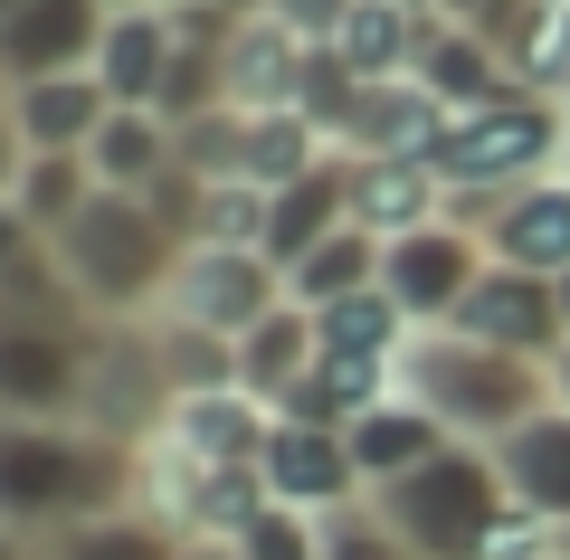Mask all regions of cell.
Masks as SVG:
<instances>
[{
	"label": "cell",
	"mask_w": 570,
	"mask_h": 560,
	"mask_svg": "<svg viewBox=\"0 0 570 560\" xmlns=\"http://www.w3.org/2000/svg\"><path fill=\"white\" fill-rule=\"evenodd\" d=\"M400 390L448 428V438L504 446L523 419H542V409H551V361L494 352V342L456 333V323H428V333L400 352Z\"/></svg>",
	"instance_id": "1"
},
{
	"label": "cell",
	"mask_w": 570,
	"mask_h": 560,
	"mask_svg": "<svg viewBox=\"0 0 570 560\" xmlns=\"http://www.w3.org/2000/svg\"><path fill=\"white\" fill-rule=\"evenodd\" d=\"M181 247H190V238H181V228H171L153 200L96 190V200H86V219L58 238V266H67V285L86 295V314L124 323V314H163Z\"/></svg>",
	"instance_id": "2"
},
{
	"label": "cell",
	"mask_w": 570,
	"mask_h": 560,
	"mask_svg": "<svg viewBox=\"0 0 570 560\" xmlns=\"http://www.w3.org/2000/svg\"><path fill=\"white\" fill-rule=\"evenodd\" d=\"M371 513H381L419 560H485L494 532H504V513H513V494H504L494 446L448 438L428 465H409L400 484H381V494H371Z\"/></svg>",
	"instance_id": "3"
},
{
	"label": "cell",
	"mask_w": 570,
	"mask_h": 560,
	"mask_svg": "<svg viewBox=\"0 0 570 560\" xmlns=\"http://www.w3.org/2000/svg\"><path fill=\"white\" fill-rule=\"evenodd\" d=\"M570 171V105L551 96H504V105H475V115L448 124V153H438V180H448V209H475L513 180H542Z\"/></svg>",
	"instance_id": "4"
},
{
	"label": "cell",
	"mask_w": 570,
	"mask_h": 560,
	"mask_svg": "<svg viewBox=\"0 0 570 560\" xmlns=\"http://www.w3.org/2000/svg\"><path fill=\"white\" fill-rule=\"evenodd\" d=\"M276 304H285V266L266 257V247H181L163 323H190V333H209V342L238 352Z\"/></svg>",
	"instance_id": "5"
},
{
	"label": "cell",
	"mask_w": 570,
	"mask_h": 560,
	"mask_svg": "<svg viewBox=\"0 0 570 560\" xmlns=\"http://www.w3.org/2000/svg\"><path fill=\"white\" fill-rule=\"evenodd\" d=\"M485 276V238H475L456 209H438L428 228H409V238H381V295L400 304L409 323H448L456 304H466V285Z\"/></svg>",
	"instance_id": "6"
},
{
	"label": "cell",
	"mask_w": 570,
	"mask_h": 560,
	"mask_svg": "<svg viewBox=\"0 0 570 560\" xmlns=\"http://www.w3.org/2000/svg\"><path fill=\"white\" fill-rule=\"evenodd\" d=\"M142 503H153L181 541H238L247 522L266 513V475L257 465H190V456H171V446H153Z\"/></svg>",
	"instance_id": "7"
},
{
	"label": "cell",
	"mask_w": 570,
	"mask_h": 560,
	"mask_svg": "<svg viewBox=\"0 0 570 560\" xmlns=\"http://www.w3.org/2000/svg\"><path fill=\"white\" fill-rule=\"evenodd\" d=\"M456 219L485 238L494 266H523V276H570V171L513 180V190H494V200L456 209Z\"/></svg>",
	"instance_id": "8"
},
{
	"label": "cell",
	"mask_w": 570,
	"mask_h": 560,
	"mask_svg": "<svg viewBox=\"0 0 570 560\" xmlns=\"http://www.w3.org/2000/svg\"><path fill=\"white\" fill-rule=\"evenodd\" d=\"M257 475H266V503H295V513H352V503H371V484H362V465H352V438L343 428H295V419H276L266 428V456H257Z\"/></svg>",
	"instance_id": "9"
},
{
	"label": "cell",
	"mask_w": 570,
	"mask_h": 560,
	"mask_svg": "<svg viewBox=\"0 0 570 560\" xmlns=\"http://www.w3.org/2000/svg\"><path fill=\"white\" fill-rule=\"evenodd\" d=\"M456 333H475V342H494V352H523V361H551L561 352V285L551 276H523V266H494L485 257V276L466 285V304H456Z\"/></svg>",
	"instance_id": "10"
},
{
	"label": "cell",
	"mask_w": 570,
	"mask_h": 560,
	"mask_svg": "<svg viewBox=\"0 0 570 560\" xmlns=\"http://www.w3.org/2000/svg\"><path fill=\"white\" fill-rule=\"evenodd\" d=\"M105 20H115L105 0H20V10L0 20V67H10V86H29V77H86Z\"/></svg>",
	"instance_id": "11"
},
{
	"label": "cell",
	"mask_w": 570,
	"mask_h": 560,
	"mask_svg": "<svg viewBox=\"0 0 570 560\" xmlns=\"http://www.w3.org/2000/svg\"><path fill=\"white\" fill-rule=\"evenodd\" d=\"M266 428H276V409L228 381V390H181V400L163 409V428H153V446H171V456H190V465H257Z\"/></svg>",
	"instance_id": "12"
},
{
	"label": "cell",
	"mask_w": 570,
	"mask_h": 560,
	"mask_svg": "<svg viewBox=\"0 0 570 560\" xmlns=\"http://www.w3.org/2000/svg\"><path fill=\"white\" fill-rule=\"evenodd\" d=\"M409 77H419L438 105H456V115L523 96V77H513L504 48H494L485 29H466V20H438V10H428V29H419V58H409Z\"/></svg>",
	"instance_id": "13"
},
{
	"label": "cell",
	"mask_w": 570,
	"mask_h": 560,
	"mask_svg": "<svg viewBox=\"0 0 570 560\" xmlns=\"http://www.w3.org/2000/svg\"><path fill=\"white\" fill-rule=\"evenodd\" d=\"M171 58H181V20H171V0H163V10H115L105 39H96V86L115 105H163Z\"/></svg>",
	"instance_id": "14"
},
{
	"label": "cell",
	"mask_w": 570,
	"mask_h": 560,
	"mask_svg": "<svg viewBox=\"0 0 570 560\" xmlns=\"http://www.w3.org/2000/svg\"><path fill=\"white\" fill-rule=\"evenodd\" d=\"M86 161H96L105 190H124V200H153V190L181 171V134H171L153 105H115V115L96 124V143H86Z\"/></svg>",
	"instance_id": "15"
},
{
	"label": "cell",
	"mask_w": 570,
	"mask_h": 560,
	"mask_svg": "<svg viewBox=\"0 0 570 560\" xmlns=\"http://www.w3.org/2000/svg\"><path fill=\"white\" fill-rule=\"evenodd\" d=\"M343 219H352V153H324L305 180L266 190V257H276V266H295L305 247H324Z\"/></svg>",
	"instance_id": "16"
},
{
	"label": "cell",
	"mask_w": 570,
	"mask_h": 560,
	"mask_svg": "<svg viewBox=\"0 0 570 560\" xmlns=\"http://www.w3.org/2000/svg\"><path fill=\"white\" fill-rule=\"evenodd\" d=\"M305 58L314 48L295 39V29L247 20V29H228V48H219V86H228L238 115H276V105H295V86H305Z\"/></svg>",
	"instance_id": "17"
},
{
	"label": "cell",
	"mask_w": 570,
	"mask_h": 560,
	"mask_svg": "<svg viewBox=\"0 0 570 560\" xmlns=\"http://www.w3.org/2000/svg\"><path fill=\"white\" fill-rule=\"evenodd\" d=\"M494 465H504V494L523 503V513L542 522H570V409L551 400L542 419H523L504 446H494Z\"/></svg>",
	"instance_id": "18"
},
{
	"label": "cell",
	"mask_w": 570,
	"mask_h": 560,
	"mask_svg": "<svg viewBox=\"0 0 570 560\" xmlns=\"http://www.w3.org/2000/svg\"><path fill=\"white\" fill-rule=\"evenodd\" d=\"M105 115H115V96L96 86V67H86V77H29V86H10V124H20L29 153H86Z\"/></svg>",
	"instance_id": "19"
},
{
	"label": "cell",
	"mask_w": 570,
	"mask_h": 560,
	"mask_svg": "<svg viewBox=\"0 0 570 560\" xmlns=\"http://www.w3.org/2000/svg\"><path fill=\"white\" fill-rule=\"evenodd\" d=\"M343 438H352V465H362V484L381 494V484H400L409 465H428V456H438V446H448V428L428 419V409L409 400V390H390V400H381V409H362V419H352Z\"/></svg>",
	"instance_id": "20"
},
{
	"label": "cell",
	"mask_w": 570,
	"mask_h": 560,
	"mask_svg": "<svg viewBox=\"0 0 570 560\" xmlns=\"http://www.w3.org/2000/svg\"><path fill=\"white\" fill-rule=\"evenodd\" d=\"M448 209V180L428 171V161H371L352 153V219L371 228V238H409V228H428Z\"/></svg>",
	"instance_id": "21"
},
{
	"label": "cell",
	"mask_w": 570,
	"mask_h": 560,
	"mask_svg": "<svg viewBox=\"0 0 570 560\" xmlns=\"http://www.w3.org/2000/svg\"><path fill=\"white\" fill-rule=\"evenodd\" d=\"M419 29H428V10H409V0H352L333 58H343L362 86H390V77H409V58H419Z\"/></svg>",
	"instance_id": "22"
},
{
	"label": "cell",
	"mask_w": 570,
	"mask_h": 560,
	"mask_svg": "<svg viewBox=\"0 0 570 560\" xmlns=\"http://www.w3.org/2000/svg\"><path fill=\"white\" fill-rule=\"evenodd\" d=\"M305 314H314V342L343 352V361H390V371H400V352L419 342V323H409L381 285H362V295H343V304H305Z\"/></svg>",
	"instance_id": "23"
},
{
	"label": "cell",
	"mask_w": 570,
	"mask_h": 560,
	"mask_svg": "<svg viewBox=\"0 0 570 560\" xmlns=\"http://www.w3.org/2000/svg\"><path fill=\"white\" fill-rule=\"evenodd\" d=\"M39 560H181V532H171L153 503H134V513H96V522L48 532Z\"/></svg>",
	"instance_id": "24"
},
{
	"label": "cell",
	"mask_w": 570,
	"mask_h": 560,
	"mask_svg": "<svg viewBox=\"0 0 570 560\" xmlns=\"http://www.w3.org/2000/svg\"><path fill=\"white\" fill-rule=\"evenodd\" d=\"M314 352H324V342H314V314H305L295 295H285L276 314H266L257 333L238 342V390H247V400H266V409H276L285 390H295V371H305Z\"/></svg>",
	"instance_id": "25"
},
{
	"label": "cell",
	"mask_w": 570,
	"mask_h": 560,
	"mask_svg": "<svg viewBox=\"0 0 570 560\" xmlns=\"http://www.w3.org/2000/svg\"><path fill=\"white\" fill-rule=\"evenodd\" d=\"M96 190H105V180H96V161H86V153H29V171H20V190H10V200H20V219L58 247L67 228L86 219V200H96Z\"/></svg>",
	"instance_id": "26"
},
{
	"label": "cell",
	"mask_w": 570,
	"mask_h": 560,
	"mask_svg": "<svg viewBox=\"0 0 570 560\" xmlns=\"http://www.w3.org/2000/svg\"><path fill=\"white\" fill-rule=\"evenodd\" d=\"M362 285H381V238H371L362 219H343L324 247H305V257L285 266V295L295 304H343V295H362Z\"/></svg>",
	"instance_id": "27"
},
{
	"label": "cell",
	"mask_w": 570,
	"mask_h": 560,
	"mask_svg": "<svg viewBox=\"0 0 570 560\" xmlns=\"http://www.w3.org/2000/svg\"><path fill=\"white\" fill-rule=\"evenodd\" d=\"M333 143L314 134L295 105H276V115H247V143H238V180H257V190H285V180H305L314 161H324Z\"/></svg>",
	"instance_id": "28"
},
{
	"label": "cell",
	"mask_w": 570,
	"mask_h": 560,
	"mask_svg": "<svg viewBox=\"0 0 570 560\" xmlns=\"http://www.w3.org/2000/svg\"><path fill=\"white\" fill-rule=\"evenodd\" d=\"M238 560H324V513H295V503H266L238 532Z\"/></svg>",
	"instance_id": "29"
},
{
	"label": "cell",
	"mask_w": 570,
	"mask_h": 560,
	"mask_svg": "<svg viewBox=\"0 0 570 560\" xmlns=\"http://www.w3.org/2000/svg\"><path fill=\"white\" fill-rule=\"evenodd\" d=\"M324 560H419V551H409V541L390 532L371 503H352V513H333V522H324Z\"/></svg>",
	"instance_id": "30"
},
{
	"label": "cell",
	"mask_w": 570,
	"mask_h": 560,
	"mask_svg": "<svg viewBox=\"0 0 570 560\" xmlns=\"http://www.w3.org/2000/svg\"><path fill=\"white\" fill-rule=\"evenodd\" d=\"M266 20H276V29H295L305 48H333V39H343V20H352V0H276Z\"/></svg>",
	"instance_id": "31"
},
{
	"label": "cell",
	"mask_w": 570,
	"mask_h": 560,
	"mask_svg": "<svg viewBox=\"0 0 570 560\" xmlns=\"http://www.w3.org/2000/svg\"><path fill=\"white\" fill-rule=\"evenodd\" d=\"M39 257H48V238L20 219V200H0V285L20 276V266H39Z\"/></svg>",
	"instance_id": "32"
},
{
	"label": "cell",
	"mask_w": 570,
	"mask_h": 560,
	"mask_svg": "<svg viewBox=\"0 0 570 560\" xmlns=\"http://www.w3.org/2000/svg\"><path fill=\"white\" fill-rule=\"evenodd\" d=\"M171 10H190V20H209V29H247V20H266L276 0H171Z\"/></svg>",
	"instance_id": "33"
},
{
	"label": "cell",
	"mask_w": 570,
	"mask_h": 560,
	"mask_svg": "<svg viewBox=\"0 0 570 560\" xmlns=\"http://www.w3.org/2000/svg\"><path fill=\"white\" fill-rule=\"evenodd\" d=\"M20 171H29V143H20V124H10V105H0V200L20 190Z\"/></svg>",
	"instance_id": "34"
},
{
	"label": "cell",
	"mask_w": 570,
	"mask_h": 560,
	"mask_svg": "<svg viewBox=\"0 0 570 560\" xmlns=\"http://www.w3.org/2000/svg\"><path fill=\"white\" fill-rule=\"evenodd\" d=\"M0 560H39V541H29V532H10V522H0Z\"/></svg>",
	"instance_id": "35"
},
{
	"label": "cell",
	"mask_w": 570,
	"mask_h": 560,
	"mask_svg": "<svg viewBox=\"0 0 570 560\" xmlns=\"http://www.w3.org/2000/svg\"><path fill=\"white\" fill-rule=\"evenodd\" d=\"M181 560H238V541H181Z\"/></svg>",
	"instance_id": "36"
},
{
	"label": "cell",
	"mask_w": 570,
	"mask_h": 560,
	"mask_svg": "<svg viewBox=\"0 0 570 560\" xmlns=\"http://www.w3.org/2000/svg\"><path fill=\"white\" fill-rule=\"evenodd\" d=\"M551 400L570 409V342H561V352H551Z\"/></svg>",
	"instance_id": "37"
},
{
	"label": "cell",
	"mask_w": 570,
	"mask_h": 560,
	"mask_svg": "<svg viewBox=\"0 0 570 560\" xmlns=\"http://www.w3.org/2000/svg\"><path fill=\"white\" fill-rule=\"evenodd\" d=\"M551 285H561V333H570V276H551Z\"/></svg>",
	"instance_id": "38"
},
{
	"label": "cell",
	"mask_w": 570,
	"mask_h": 560,
	"mask_svg": "<svg viewBox=\"0 0 570 560\" xmlns=\"http://www.w3.org/2000/svg\"><path fill=\"white\" fill-rule=\"evenodd\" d=\"M105 10H163V0H105Z\"/></svg>",
	"instance_id": "39"
},
{
	"label": "cell",
	"mask_w": 570,
	"mask_h": 560,
	"mask_svg": "<svg viewBox=\"0 0 570 560\" xmlns=\"http://www.w3.org/2000/svg\"><path fill=\"white\" fill-rule=\"evenodd\" d=\"M0 105H10V67H0Z\"/></svg>",
	"instance_id": "40"
},
{
	"label": "cell",
	"mask_w": 570,
	"mask_h": 560,
	"mask_svg": "<svg viewBox=\"0 0 570 560\" xmlns=\"http://www.w3.org/2000/svg\"><path fill=\"white\" fill-rule=\"evenodd\" d=\"M561 560H570V522H561Z\"/></svg>",
	"instance_id": "41"
},
{
	"label": "cell",
	"mask_w": 570,
	"mask_h": 560,
	"mask_svg": "<svg viewBox=\"0 0 570 560\" xmlns=\"http://www.w3.org/2000/svg\"><path fill=\"white\" fill-rule=\"evenodd\" d=\"M10 10H20V0H0V20H10Z\"/></svg>",
	"instance_id": "42"
},
{
	"label": "cell",
	"mask_w": 570,
	"mask_h": 560,
	"mask_svg": "<svg viewBox=\"0 0 570 560\" xmlns=\"http://www.w3.org/2000/svg\"><path fill=\"white\" fill-rule=\"evenodd\" d=\"M409 10H438V0H409Z\"/></svg>",
	"instance_id": "43"
}]
</instances>
